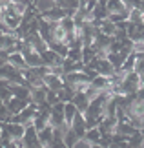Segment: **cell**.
I'll return each mask as SVG.
<instances>
[{
    "label": "cell",
    "instance_id": "6da1fadb",
    "mask_svg": "<svg viewBox=\"0 0 144 148\" xmlns=\"http://www.w3.org/2000/svg\"><path fill=\"white\" fill-rule=\"evenodd\" d=\"M20 143H22V148H42V145L38 143L37 130L31 123L26 124V130H24V135H22Z\"/></svg>",
    "mask_w": 144,
    "mask_h": 148
},
{
    "label": "cell",
    "instance_id": "7a4b0ae2",
    "mask_svg": "<svg viewBox=\"0 0 144 148\" xmlns=\"http://www.w3.org/2000/svg\"><path fill=\"white\" fill-rule=\"evenodd\" d=\"M16 38L13 33H4V35H0V51L8 57L9 53H15V46H16Z\"/></svg>",
    "mask_w": 144,
    "mask_h": 148
},
{
    "label": "cell",
    "instance_id": "3957f363",
    "mask_svg": "<svg viewBox=\"0 0 144 148\" xmlns=\"http://www.w3.org/2000/svg\"><path fill=\"white\" fill-rule=\"evenodd\" d=\"M2 130L11 137V141H20L24 135L26 126H22L18 123H2Z\"/></svg>",
    "mask_w": 144,
    "mask_h": 148
},
{
    "label": "cell",
    "instance_id": "277c9868",
    "mask_svg": "<svg viewBox=\"0 0 144 148\" xmlns=\"http://www.w3.org/2000/svg\"><path fill=\"white\" fill-rule=\"evenodd\" d=\"M70 130L77 135L78 139H84V135L86 132H88V128H86V123H84V117H82V113H77V115L73 117V121L70 124Z\"/></svg>",
    "mask_w": 144,
    "mask_h": 148
},
{
    "label": "cell",
    "instance_id": "5b68a950",
    "mask_svg": "<svg viewBox=\"0 0 144 148\" xmlns=\"http://www.w3.org/2000/svg\"><path fill=\"white\" fill-rule=\"evenodd\" d=\"M40 59H42V64L46 68H53V66H62V57H59L55 53V51H51V49H46L40 53Z\"/></svg>",
    "mask_w": 144,
    "mask_h": 148
},
{
    "label": "cell",
    "instance_id": "8992f818",
    "mask_svg": "<svg viewBox=\"0 0 144 148\" xmlns=\"http://www.w3.org/2000/svg\"><path fill=\"white\" fill-rule=\"evenodd\" d=\"M106 11L108 15H124L130 16V9L120 2V0H108L106 2Z\"/></svg>",
    "mask_w": 144,
    "mask_h": 148
},
{
    "label": "cell",
    "instance_id": "52a82bcc",
    "mask_svg": "<svg viewBox=\"0 0 144 148\" xmlns=\"http://www.w3.org/2000/svg\"><path fill=\"white\" fill-rule=\"evenodd\" d=\"M9 92H11L13 97L29 102V97H31V88L29 86H22V84H9Z\"/></svg>",
    "mask_w": 144,
    "mask_h": 148
},
{
    "label": "cell",
    "instance_id": "ba28073f",
    "mask_svg": "<svg viewBox=\"0 0 144 148\" xmlns=\"http://www.w3.org/2000/svg\"><path fill=\"white\" fill-rule=\"evenodd\" d=\"M42 82H44V86L48 88V90H53V92H59V90L64 86V81H62V77L53 75V73H48V75H44Z\"/></svg>",
    "mask_w": 144,
    "mask_h": 148
},
{
    "label": "cell",
    "instance_id": "9c48e42d",
    "mask_svg": "<svg viewBox=\"0 0 144 148\" xmlns=\"http://www.w3.org/2000/svg\"><path fill=\"white\" fill-rule=\"evenodd\" d=\"M95 71L99 73V75H102V77H108V79L115 75V68L109 64L106 59H99V60H97V64H95Z\"/></svg>",
    "mask_w": 144,
    "mask_h": 148
},
{
    "label": "cell",
    "instance_id": "30bf717a",
    "mask_svg": "<svg viewBox=\"0 0 144 148\" xmlns=\"http://www.w3.org/2000/svg\"><path fill=\"white\" fill-rule=\"evenodd\" d=\"M22 57H24L26 60V66L27 68H38V66H44L42 64V59H40V53H37V51L33 49H27L22 53Z\"/></svg>",
    "mask_w": 144,
    "mask_h": 148
},
{
    "label": "cell",
    "instance_id": "8fae6325",
    "mask_svg": "<svg viewBox=\"0 0 144 148\" xmlns=\"http://www.w3.org/2000/svg\"><path fill=\"white\" fill-rule=\"evenodd\" d=\"M73 106L77 108V112L78 113H84L86 110H88V106H89V99L86 97V93L84 92H77L73 95Z\"/></svg>",
    "mask_w": 144,
    "mask_h": 148
},
{
    "label": "cell",
    "instance_id": "7c38bea8",
    "mask_svg": "<svg viewBox=\"0 0 144 148\" xmlns=\"http://www.w3.org/2000/svg\"><path fill=\"white\" fill-rule=\"evenodd\" d=\"M29 104V102H26V101H20V99H16V97H11L8 102H5V108H8V112H9V115H16V113H20L24 108Z\"/></svg>",
    "mask_w": 144,
    "mask_h": 148
},
{
    "label": "cell",
    "instance_id": "4fadbf2b",
    "mask_svg": "<svg viewBox=\"0 0 144 148\" xmlns=\"http://www.w3.org/2000/svg\"><path fill=\"white\" fill-rule=\"evenodd\" d=\"M37 135H38V143L42 145V148H48L51 143H53V128H51L49 124H48L46 128L38 130Z\"/></svg>",
    "mask_w": 144,
    "mask_h": 148
},
{
    "label": "cell",
    "instance_id": "5bb4252c",
    "mask_svg": "<svg viewBox=\"0 0 144 148\" xmlns=\"http://www.w3.org/2000/svg\"><path fill=\"white\" fill-rule=\"evenodd\" d=\"M5 62L8 64H11L13 68H16V70H26V60H24V57H22V53H9L8 57H5Z\"/></svg>",
    "mask_w": 144,
    "mask_h": 148
},
{
    "label": "cell",
    "instance_id": "9a60e30c",
    "mask_svg": "<svg viewBox=\"0 0 144 148\" xmlns=\"http://www.w3.org/2000/svg\"><path fill=\"white\" fill-rule=\"evenodd\" d=\"M115 134H120V135H124V137H131V135H135V134H139V130L133 128L131 124L126 121V123H117V126H115Z\"/></svg>",
    "mask_w": 144,
    "mask_h": 148
},
{
    "label": "cell",
    "instance_id": "2e32d148",
    "mask_svg": "<svg viewBox=\"0 0 144 148\" xmlns=\"http://www.w3.org/2000/svg\"><path fill=\"white\" fill-rule=\"evenodd\" d=\"M48 49L55 51V53L59 55V57H62V59H66V57H68V51H70V48H68L64 42H55V40L48 44Z\"/></svg>",
    "mask_w": 144,
    "mask_h": 148
},
{
    "label": "cell",
    "instance_id": "e0dca14e",
    "mask_svg": "<svg viewBox=\"0 0 144 148\" xmlns=\"http://www.w3.org/2000/svg\"><path fill=\"white\" fill-rule=\"evenodd\" d=\"M57 95H59V101L66 104V102H71V101H73L75 92H73V90H71L70 86H66V84H64V86H62V88L59 90V92H57Z\"/></svg>",
    "mask_w": 144,
    "mask_h": 148
},
{
    "label": "cell",
    "instance_id": "ac0fdd59",
    "mask_svg": "<svg viewBox=\"0 0 144 148\" xmlns=\"http://www.w3.org/2000/svg\"><path fill=\"white\" fill-rule=\"evenodd\" d=\"M99 31L100 33H104V35H108V37H113L115 35V31H117V26L113 24L111 20H102L100 22V26H99Z\"/></svg>",
    "mask_w": 144,
    "mask_h": 148
},
{
    "label": "cell",
    "instance_id": "d6986e66",
    "mask_svg": "<svg viewBox=\"0 0 144 148\" xmlns=\"http://www.w3.org/2000/svg\"><path fill=\"white\" fill-rule=\"evenodd\" d=\"M77 108L73 106V102H66L64 104V123L68 124V126H70L71 124V121H73V117L77 115Z\"/></svg>",
    "mask_w": 144,
    "mask_h": 148
},
{
    "label": "cell",
    "instance_id": "ffe728a7",
    "mask_svg": "<svg viewBox=\"0 0 144 148\" xmlns=\"http://www.w3.org/2000/svg\"><path fill=\"white\" fill-rule=\"evenodd\" d=\"M59 26H60V29L64 31V33H73V31H77V27H75V22L71 16H64L60 22H59Z\"/></svg>",
    "mask_w": 144,
    "mask_h": 148
},
{
    "label": "cell",
    "instance_id": "44dd1931",
    "mask_svg": "<svg viewBox=\"0 0 144 148\" xmlns=\"http://www.w3.org/2000/svg\"><path fill=\"white\" fill-rule=\"evenodd\" d=\"M84 139L88 141L89 145H99V141H100V132H99V128H89L88 132H86Z\"/></svg>",
    "mask_w": 144,
    "mask_h": 148
},
{
    "label": "cell",
    "instance_id": "7402d4cb",
    "mask_svg": "<svg viewBox=\"0 0 144 148\" xmlns=\"http://www.w3.org/2000/svg\"><path fill=\"white\" fill-rule=\"evenodd\" d=\"M77 141H78V137L71 132L70 128H68L66 132H64V135H62V143H64V146H66V148H73V145L77 143Z\"/></svg>",
    "mask_w": 144,
    "mask_h": 148
},
{
    "label": "cell",
    "instance_id": "603a6c76",
    "mask_svg": "<svg viewBox=\"0 0 144 148\" xmlns=\"http://www.w3.org/2000/svg\"><path fill=\"white\" fill-rule=\"evenodd\" d=\"M133 71L137 75H144V53H135V66H133Z\"/></svg>",
    "mask_w": 144,
    "mask_h": 148
},
{
    "label": "cell",
    "instance_id": "cb8c5ba5",
    "mask_svg": "<svg viewBox=\"0 0 144 148\" xmlns=\"http://www.w3.org/2000/svg\"><path fill=\"white\" fill-rule=\"evenodd\" d=\"M66 59H70L73 62H82V48H70Z\"/></svg>",
    "mask_w": 144,
    "mask_h": 148
},
{
    "label": "cell",
    "instance_id": "d4e9b609",
    "mask_svg": "<svg viewBox=\"0 0 144 148\" xmlns=\"http://www.w3.org/2000/svg\"><path fill=\"white\" fill-rule=\"evenodd\" d=\"M46 102H48L49 106H53V104H57V102H60L57 92H53V90H48V92H46Z\"/></svg>",
    "mask_w": 144,
    "mask_h": 148
},
{
    "label": "cell",
    "instance_id": "484cf974",
    "mask_svg": "<svg viewBox=\"0 0 144 148\" xmlns=\"http://www.w3.org/2000/svg\"><path fill=\"white\" fill-rule=\"evenodd\" d=\"M73 148H91V145H89V143H88L86 139H78L77 143L73 145Z\"/></svg>",
    "mask_w": 144,
    "mask_h": 148
},
{
    "label": "cell",
    "instance_id": "4316f807",
    "mask_svg": "<svg viewBox=\"0 0 144 148\" xmlns=\"http://www.w3.org/2000/svg\"><path fill=\"white\" fill-rule=\"evenodd\" d=\"M48 148H66V146L62 143V139H53V143H51Z\"/></svg>",
    "mask_w": 144,
    "mask_h": 148
},
{
    "label": "cell",
    "instance_id": "83f0119b",
    "mask_svg": "<svg viewBox=\"0 0 144 148\" xmlns=\"http://www.w3.org/2000/svg\"><path fill=\"white\" fill-rule=\"evenodd\" d=\"M4 148H22V143L20 141H11V143L8 146H4Z\"/></svg>",
    "mask_w": 144,
    "mask_h": 148
},
{
    "label": "cell",
    "instance_id": "f1b7e54d",
    "mask_svg": "<svg viewBox=\"0 0 144 148\" xmlns=\"http://www.w3.org/2000/svg\"><path fill=\"white\" fill-rule=\"evenodd\" d=\"M137 9H139L141 13H144V0H139V4H137Z\"/></svg>",
    "mask_w": 144,
    "mask_h": 148
},
{
    "label": "cell",
    "instance_id": "f546056e",
    "mask_svg": "<svg viewBox=\"0 0 144 148\" xmlns=\"http://www.w3.org/2000/svg\"><path fill=\"white\" fill-rule=\"evenodd\" d=\"M5 64V59H0V66H4Z\"/></svg>",
    "mask_w": 144,
    "mask_h": 148
},
{
    "label": "cell",
    "instance_id": "4dcf8cb0",
    "mask_svg": "<svg viewBox=\"0 0 144 148\" xmlns=\"http://www.w3.org/2000/svg\"><path fill=\"white\" fill-rule=\"evenodd\" d=\"M91 148H102L100 145H91Z\"/></svg>",
    "mask_w": 144,
    "mask_h": 148
},
{
    "label": "cell",
    "instance_id": "1f68e13d",
    "mask_svg": "<svg viewBox=\"0 0 144 148\" xmlns=\"http://www.w3.org/2000/svg\"><path fill=\"white\" fill-rule=\"evenodd\" d=\"M141 148H144V135H142V145H141Z\"/></svg>",
    "mask_w": 144,
    "mask_h": 148
},
{
    "label": "cell",
    "instance_id": "d6a6232c",
    "mask_svg": "<svg viewBox=\"0 0 144 148\" xmlns=\"http://www.w3.org/2000/svg\"><path fill=\"white\" fill-rule=\"evenodd\" d=\"M0 135H2V123H0Z\"/></svg>",
    "mask_w": 144,
    "mask_h": 148
},
{
    "label": "cell",
    "instance_id": "836d02e7",
    "mask_svg": "<svg viewBox=\"0 0 144 148\" xmlns=\"http://www.w3.org/2000/svg\"><path fill=\"white\" fill-rule=\"evenodd\" d=\"M55 2H57V0H55Z\"/></svg>",
    "mask_w": 144,
    "mask_h": 148
}]
</instances>
